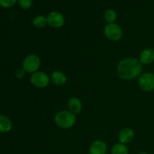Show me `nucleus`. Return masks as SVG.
I'll return each instance as SVG.
<instances>
[{
    "instance_id": "nucleus-1",
    "label": "nucleus",
    "mask_w": 154,
    "mask_h": 154,
    "mask_svg": "<svg viewBox=\"0 0 154 154\" xmlns=\"http://www.w3.org/2000/svg\"><path fill=\"white\" fill-rule=\"evenodd\" d=\"M143 65L135 57H126L118 63L117 66V75L125 81H131L139 78L142 74Z\"/></svg>"
},
{
    "instance_id": "nucleus-2",
    "label": "nucleus",
    "mask_w": 154,
    "mask_h": 154,
    "mask_svg": "<svg viewBox=\"0 0 154 154\" xmlns=\"http://www.w3.org/2000/svg\"><path fill=\"white\" fill-rule=\"evenodd\" d=\"M54 122L57 126L62 129H70L76 123V115L70 111L63 110L56 114Z\"/></svg>"
},
{
    "instance_id": "nucleus-3",
    "label": "nucleus",
    "mask_w": 154,
    "mask_h": 154,
    "mask_svg": "<svg viewBox=\"0 0 154 154\" xmlns=\"http://www.w3.org/2000/svg\"><path fill=\"white\" fill-rule=\"evenodd\" d=\"M41 66V59L38 55L31 54L27 55L23 61V69L26 73L33 74L38 72Z\"/></svg>"
},
{
    "instance_id": "nucleus-4",
    "label": "nucleus",
    "mask_w": 154,
    "mask_h": 154,
    "mask_svg": "<svg viewBox=\"0 0 154 154\" xmlns=\"http://www.w3.org/2000/svg\"><path fill=\"white\" fill-rule=\"evenodd\" d=\"M104 34L107 38L112 42H118L123 35L122 28L115 23L107 24L104 28Z\"/></svg>"
},
{
    "instance_id": "nucleus-5",
    "label": "nucleus",
    "mask_w": 154,
    "mask_h": 154,
    "mask_svg": "<svg viewBox=\"0 0 154 154\" xmlns=\"http://www.w3.org/2000/svg\"><path fill=\"white\" fill-rule=\"evenodd\" d=\"M138 86L142 91L150 93L154 90V74L144 72L138 78Z\"/></svg>"
},
{
    "instance_id": "nucleus-6",
    "label": "nucleus",
    "mask_w": 154,
    "mask_h": 154,
    "mask_svg": "<svg viewBox=\"0 0 154 154\" xmlns=\"http://www.w3.org/2000/svg\"><path fill=\"white\" fill-rule=\"evenodd\" d=\"M30 82L34 87L38 88H45L49 85L51 82V77L48 74L42 71H38L32 74L30 77Z\"/></svg>"
},
{
    "instance_id": "nucleus-7",
    "label": "nucleus",
    "mask_w": 154,
    "mask_h": 154,
    "mask_svg": "<svg viewBox=\"0 0 154 154\" xmlns=\"http://www.w3.org/2000/svg\"><path fill=\"white\" fill-rule=\"evenodd\" d=\"M48 24L53 28H60L65 24V17L60 12L51 11L48 14Z\"/></svg>"
},
{
    "instance_id": "nucleus-8",
    "label": "nucleus",
    "mask_w": 154,
    "mask_h": 154,
    "mask_svg": "<svg viewBox=\"0 0 154 154\" xmlns=\"http://www.w3.org/2000/svg\"><path fill=\"white\" fill-rule=\"evenodd\" d=\"M107 151V144L102 140H96L93 141L89 148L90 154H106Z\"/></svg>"
},
{
    "instance_id": "nucleus-9",
    "label": "nucleus",
    "mask_w": 154,
    "mask_h": 154,
    "mask_svg": "<svg viewBox=\"0 0 154 154\" xmlns=\"http://www.w3.org/2000/svg\"><path fill=\"white\" fill-rule=\"evenodd\" d=\"M134 137H135V132L133 129L127 127L120 130L118 135V139L120 143L126 144L130 143L134 139Z\"/></svg>"
},
{
    "instance_id": "nucleus-10",
    "label": "nucleus",
    "mask_w": 154,
    "mask_h": 154,
    "mask_svg": "<svg viewBox=\"0 0 154 154\" xmlns=\"http://www.w3.org/2000/svg\"><path fill=\"white\" fill-rule=\"evenodd\" d=\"M139 60L142 65L151 64L154 62V49L152 48H147L141 51Z\"/></svg>"
},
{
    "instance_id": "nucleus-11",
    "label": "nucleus",
    "mask_w": 154,
    "mask_h": 154,
    "mask_svg": "<svg viewBox=\"0 0 154 154\" xmlns=\"http://www.w3.org/2000/svg\"><path fill=\"white\" fill-rule=\"evenodd\" d=\"M68 108L71 112L76 115V114H80L81 111H82V102L78 98L72 97L71 99H69V102H68Z\"/></svg>"
},
{
    "instance_id": "nucleus-12",
    "label": "nucleus",
    "mask_w": 154,
    "mask_h": 154,
    "mask_svg": "<svg viewBox=\"0 0 154 154\" xmlns=\"http://www.w3.org/2000/svg\"><path fill=\"white\" fill-rule=\"evenodd\" d=\"M51 81L57 86L64 85L67 81L66 75L61 71H54L51 76Z\"/></svg>"
},
{
    "instance_id": "nucleus-13",
    "label": "nucleus",
    "mask_w": 154,
    "mask_h": 154,
    "mask_svg": "<svg viewBox=\"0 0 154 154\" xmlns=\"http://www.w3.org/2000/svg\"><path fill=\"white\" fill-rule=\"evenodd\" d=\"M12 129V122L9 117L0 114V133H7Z\"/></svg>"
},
{
    "instance_id": "nucleus-14",
    "label": "nucleus",
    "mask_w": 154,
    "mask_h": 154,
    "mask_svg": "<svg viewBox=\"0 0 154 154\" xmlns=\"http://www.w3.org/2000/svg\"><path fill=\"white\" fill-rule=\"evenodd\" d=\"M111 154H129V150L126 144L116 143L111 147Z\"/></svg>"
},
{
    "instance_id": "nucleus-15",
    "label": "nucleus",
    "mask_w": 154,
    "mask_h": 154,
    "mask_svg": "<svg viewBox=\"0 0 154 154\" xmlns=\"http://www.w3.org/2000/svg\"><path fill=\"white\" fill-rule=\"evenodd\" d=\"M32 23L34 25V26H35L36 28L42 29L44 27L46 26V25L48 24V19H47V17L43 16V15H38L35 17L33 19Z\"/></svg>"
},
{
    "instance_id": "nucleus-16",
    "label": "nucleus",
    "mask_w": 154,
    "mask_h": 154,
    "mask_svg": "<svg viewBox=\"0 0 154 154\" xmlns=\"http://www.w3.org/2000/svg\"><path fill=\"white\" fill-rule=\"evenodd\" d=\"M104 18L108 23H113L117 20V13L113 9H108L104 14Z\"/></svg>"
},
{
    "instance_id": "nucleus-17",
    "label": "nucleus",
    "mask_w": 154,
    "mask_h": 154,
    "mask_svg": "<svg viewBox=\"0 0 154 154\" xmlns=\"http://www.w3.org/2000/svg\"><path fill=\"white\" fill-rule=\"evenodd\" d=\"M17 0H0V6L4 8H11L16 4Z\"/></svg>"
},
{
    "instance_id": "nucleus-18",
    "label": "nucleus",
    "mask_w": 154,
    "mask_h": 154,
    "mask_svg": "<svg viewBox=\"0 0 154 154\" xmlns=\"http://www.w3.org/2000/svg\"><path fill=\"white\" fill-rule=\"evenodd\" d=\"M17 2L23 9H29L32 5V0H17Z\"/></svg>"
},
{
    "instance_id": "nucleus-19",
    "label": "nucleus",
    "mask_w": 154,
    "mask_h": 154,
    "mask_svg": "<svg viewBox=\"0 0 154 154\" xmlns=\"http://www.w3.org/2000/svg\"><path fill=\"white\" fill-rule=\"evenodd\" d=\"M26 73V72H25V70L23 68H19L14 72V76L17 79H22V78H24Z\"/></svg>"
},
{
    "instance_id": "nucleus-20",
    "label": "nucleus",
    "mask_w": 154,
    "mask_h": 154,
    "mask_svg": "<svg viewBox=\"0 0 154 154\" xmlns=\"http://www.w3.org/2000/svg\"><path fill=\"white\" fill-rule=\"evenodd\" d=\"M138 154H149V153H147V152L142 151V152H140V153H138Z\"/></svg>"
}]
</instances>
